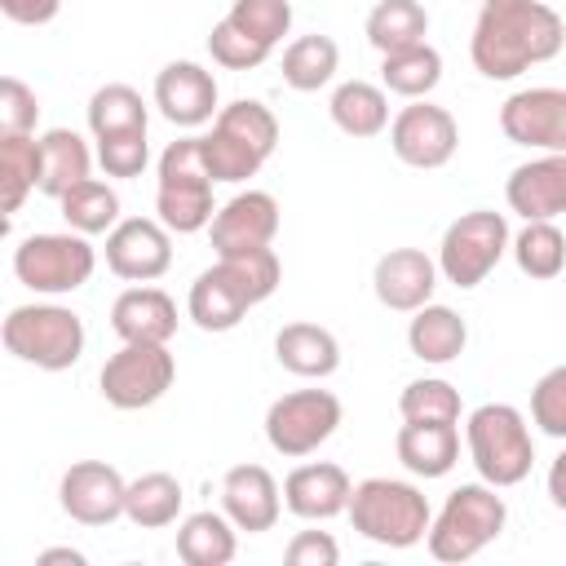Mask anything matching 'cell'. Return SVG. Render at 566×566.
<instances>
[{"label": "cell", "instance_id": "4fadbf2b", "mask_svg": "<svg viewBox=\"0 0 566 566\" xmlns=\"http://www.w3.org/2000/svg\"><path fill=\"white\" fill-rule=\"evenodd\" d=\"M389 146L407 168H442L451 164L460 146V124L447 106H433L429 97H416L389 119Z\"/></svg>", "mask_w": 566, "mask_h": 566}, {"label": "cell", "instance_id": "ab89813d", "mask_svg": "<svg viewBox=\"0 0 566 566\" xmlns=\"http://www.w3.org/2000/svg\"><path fill=\"white\" fill-rule=\"evenodd\" d=\"M208 53H212V62L226 66V71H256L274 49L261 44V40H252L248 31H239L230 18H221V22L212 27V35H208Z\"/></svg>", "mask_w": 566, "mask_h": 566}, {"label": "cell", "instance_id": "8992f818", "mask_svg": "<svg viewBox=\"0 0 566 566\" xmlns=\"http://www.w3.org/2000/svg\"><path fill=\"white\" fill-rule=\"evenodd\" d=\"M495 491L500 486H491V482H464L447 495V504L438 509V517L429 522V535H424V544L438 562H469L491 539H500L509 509H504V495H495Z\"/></svg>", "mask_w": 566, "mask_h": 566}, {"label": "cell", "instance_id": "f6af8a7d", "mask_svg": "<svg viewBox=\"0 0 566 566\" xmlns=\"http://www.w3.org/2000/svg\"><path fill=\"white\" fill-rule=\"evenodd\" d=\"M57 9H62V0H0V13L18 27H44L57 18Z\"/></svg>", "mask_w": 566, "mask_h": 566}, {"label": "cell", "instance_id": "e0dca14e", "mask_svg": "<svg viewBox=\"0 0 566 566\" xmlns=\"http://www.w3.org/2000/svg\"><path fill=\"white\" fill-rule=\"evenodd\" d=\"M217 256H234V252H256L270 248L279 234V199L270 190H239L234 199H226L208 226Z\"/></svg>", "mask_w": 566, "mask_h": 566}, {"label": "cell", "instance_id": "bcb514c9", "mask_svg": "<svg viewBox=\"0 0 566 566\" xmlns=\"http://www.w3.org/2000/svg\"><path fill=\"white\" fill-rule=\"evenodd\" d=\"M548 500H553V509L566 513V447H562V455L548 464Z\"/></svg>", "mask_w": 566, "mask_h": 566}, {"label": "cell", "instance_id": "8d00e7d4", "mask_svg": "<svg viewBox=\"0 0 566 566\" xmlns=\"http://www.w3.org/2000/svg\"><path fill=\"white\" fill-rule=\"evenodd\" d=\"M509 248L526 279H557L566 270V234L557 221H526Z\"/></svg>", "mask_w": 566, "mask_h": 566}, {"label": "cell", "instance_id": "5bb4252c", "mask_svg": "<svg viewBox=\"0 0 566 566\" xmlns=\"http://www.w3.org/2000/svg\"><path fill=\"white\" fill-rule=\"evenodd\" d=\"M57 500H62V513L71 522H80V526H111L115 517H124L128 482L106 460H75L62 473V482H57Z\"/></svg>", "mask_w": 566, "mask_h": 566}, {"label": "cell", "instance_id": "ee69618b", "mask_svg": "<svg viewBox=\"0 0 566 566\" xmlns=\"http://www.w3.org/2000/svg\"><path fill=\"white\" fill-rule=\"evenodd\" d=\"M287 566H336L340 562V544L327 531H296L283 548Z\"/></svg>", "mask_w": 566, "mask_h": 566}, {"label": "cell", "instance_id": "f1b7e54d", "mask_svg": "<svg viewBox=\"0 0 566 566\" xmlns=\"http://www.w3.org/2000/svg\"><path fill=\"white\" fill-rule=\"evenodd\" d=\"M327 111H332V124L345 137H376V133L389 128V93L380 84H367V80L336 84Z\"/></svg>", "mask_w": 566, "mask_h": 566}, {"label": "cell", "instance_id": "603a6c76", "mask_svg": "<svg viewBox=\"0 0 566 566\" xmlns=\"http://www.w3.org/2000/svg\"><path fill=\"white\" fill-rule=\"evenodd\" d=\"M111 332L119 340H155V345H168L177 336V305L164 287H128L115 296L111 305Z\"/></svg>", "mask_w": 566, "mask_h": 566}, {"label": "cell", "instance_id": "cb8c5ba5", "mask_svg": "<svg viewBox=\"0 0 566 566\" xmlns=\"http://www.w3.org/2000/svg\"><path fill=\"white\" fill-rule=\"evenodd\" d=\"M394 451L416 478H447L460 460V433L447 420H402Z\"/></svg>", "mask_w": 566, "mask_h": 566}, {"label": "cell", "instance_id": "7dc6e473", "mask_svg": "<svg viewBox=\"0 0 566 566\" xmlns=\"http://www.w3.org/2000/svg\"><path fill=\"white\" fill-rule=\"evenodd\" d=\"M53 562H71V566H84V553L80 548H44L35 557V566H53Z\"/></svg>", "mask_w": 566, "mask_h": 566}, {"label": "cell", "instance_id": "7a4b0ae2", "mask_svg": "<svg viewBox=\"0 0 566 566\" xmlns=\"http://www.w3.org/2000/svg\"><path fill=\"white\" fill-rule=\"evenodd\" d=\"M283 279V265L274 256V248H256V252H234V256H217V265H208L186 296V314L195 318L199 332H230L243 323V314L261 301L274 296Z\"/></svg>", "mask_w": 566, "mask_h": 566}, {"label": "cell", "instance_id": "9c48e42d", "mask_svg": "<svg viewBox=\"0 0 566 566\" xmlns=\"http://www.w3.org/2000/svg\"><path fill=\"white\" fill-rule=\"evenodd\" d=\"M97 270V252L88 243V234L66 230V234H27L13 248V274L22 287L40 292V296H66L75 287H84Z\"/></svg>", "mask_w": 566, "mask_h": 566}, {"label": "cell", "instance_id": "7bdbcfd3", "mask_svg": "<svg viewBox=\"0 0 566 566\" xmlns=\"http://www.w3.org/2000/svg\"><path fill=\"white\" fill-rule=\"evenodd\" d=\"M40 124V102L35 88H27L18 75L0 80V133H35Z\"/></svg>", "mask_w": 566, "mask_h": 566}, {"label": "cell", "instance_id": "277c9868", "mask_svg": "<svg viewBox=\"0 0 566 566\" xmlns=\"http://www.w3.org/2000/svg\"><path fill=\"white\" fill-rule=\"evenodd\" d=\"M279 146V119L265 102L239 97L217 111L212 133L203 137V155L212 168V181H248L261 172V164Z\"/></svg>", "mask_w": 566, "mask_h": 566}, {"label": "cell", "instance_id": "ac0fdd59", "mask_svg": "<svg viewBox=\"0 0 566 566\" xmlns=\"http://www.w3.org/2000/svg\"><path fill=\"white\" fill-rule=\"evenodd\" d=\"M509 208L522 221H557L566 212V150H544L509 172Z\"/></svg>", "mask_w": 566, "mask_h": 566}, {"label": "cell", "instance_id": "2e32d148", "mask_svg": "<svg viewBox=\"0 0 566 566\" xmlns=\"http://www.w3.org/2000/svg\"><path fill=\"white\" fill-rule=\"evenodd\" d=\"M172 230L159 217H124L106 234V270L128 283H155L172 265Z\"/></svg>", "mask_w": 566, "mask_h": 566}, {"label": "cell", "instance_id": "b9f144b4", "mask_svg": "<svg viewBox=\"0 0 566 566\" xmlns=\"http://www.w3.org/2000/svg\"><path fill=\"white\" fill-rule=\"evenodd\" d=\"M97 164L106 177H142L150 164L146 133H119V137H97Z\"/></svg>", "mask_w": 566, "mask_h": 566}, {"label": "cell", "instance_id": "83f0119b", "mask_svg": "<svg viewBox=\"0 0 566 566\" xmlns=\"http://www.w3.org/2000/svg\"><path fill=\"white\" fill-rule=\"evenodd\" d=\"M93 168V155L75 128H49L40 133V190L49 199H62L71 186H80Z\"/></svg>", "mask_w": 566, "mask_h": 566}, {"label": "cell", "instance_id": "52a82bcc", "mask_svg": "<svg viewBox=\"0 0 566 566\" xmlns=\"http://www.w3.org/2000/svg\"><path fill=\"white\" fill-rule=\"evenodd\" d=\"M469 460L482 482L491 486H517L535 464V442L526 429V416L509 402H482L469 411L464 424Z\"/></svg>", "mask_w": 566, "mask_h": 566}, {"label": "cell", "instance_id": "d4e9b609", "mask_svg": "<svg viewBox=\"0 0 566 566\" xmlns=\"http://www.w3.org/2000/svg\"><path fill=\"white\" fill-rule=\"evenodd\" d=\"M274 358L292 376L323 380L340 367V340L318 323H283L274 336Z\"/></svg>", "mask_w": 566, "mask_h": 566}, {"label": "cell", "instance_id": "e575fe53", "mask_svg": "<svg viewBox=\"0 0 566 566\" xmlns=\"http://www.w3.org/2000/svg\"><path fill=\"white\" fill-rule=\"evenodd\" d=\"M150 111L133 84H102L88 97V128L93 137H119V133H146Z\"/></svg>", "mask_w": 566, "mask_h": 566}, {"label": "cell", "instance_id": "6da1fadb", "mask_svg": "<svg viewBox=\"0 0 566 566\" xmlns=\"http://www.w3.org/2000/svg\"><path fill=\"white\" fill-rule=\"evenodd\" d=\"M566 49V22L544 0H482L469 57L486 80H517Z\"/></svg>", "mask_w": 566, "mask_h": 566}, {"label": "cell", "instance_id": "d6986e66", "mask_svg": "<svg viewBox=\"0 0 566 566\" xmlns=\"http://www.w3.org/2000/svg\"><path fill=\"white\" fill-rule=\"evenodd\" d=\"M155 106L177 128H199L217 119V75L199 62H168L155 75Z\"/></svg>", "mask_w": 566, "mask_h": 566}, {"label": "cell", "instance_id": "3957f363", "mask_svg": "<svg viewBox=\"0 0 566 566\" xmlns=\"http://www.w3.org/2000/svg\"><path fill=\"white\" fill-rule=\"evenodd\" d=\"M349 522L363 539L380 548H416L429 535V500L402 478H363L349 495Z\"/></svg>", "mask_w": 566, "mask_h": 566}, {"label": "cell", "instance_id": "7c38bea8", "mask_svg": "<svg viewBox=\"0 0 566 566\" xmlns=\"http://www.w3.org/2000/svg\"><path fill=\"white\" fill-rule=\"evenodd\" d=\"M336 429H340V398L332 389H292L274 398L265 411V442L287 460L318 451Z\"/></svg>", "mask_w": 566, "mask_h": 566}, {"label": "cell", "instance_id": "4dcf8cb0", "mask_svg": "<svg viewBox=\"0 0 566 566\" xmlns=\"http://www.w3.org/2000/svg\"><path fill=\"white\" fill-rule=\"evenodd\" d=\"M438 80H442V53L429 40L380 57V84H385V93H398L407 102L429 97L438 88Z\"/></svg>", "mask_w": 566, "mask_h": 566}, {"label": "cell", "instance_id": "484cf974", "mask_svg": "<svg viewBox=\"0 0 566 566\" xmlns=\"http://www.w3.org/2000/svg\"><path fill=\"white\" fill-rule=\"evenodd\" d=\"M407 345L420 363H433V367H447L464 354L469 345V323L451 310V305H420L407 323Z\"/></svg>", "mask_w": 566, "mask_h": 566}, {"label": "cell", "instance_id": "ba28073f", "mask_svg": "<svg viewBox=\"0 0 566 566\" xmlns=\"http://www.w3.org/2000/svg\"><path fill=\"white\" fill-rule=\"evenodd\" d=\"M4 349L40 371H66L84 354V318L66 305L35 301V305H13L4 327Z\"/></svg>", "mask_w": 566, "mask_h": 566}, {"label": "cell", "instance_id": "74e56055", "mask_svg": "<svg viewBox=\"0 0 566 566\" xmlns=\"http://www.w3.org/2000/svg\"><path fill=\"white\" fill-rule=\"evenodd\" d=\"M398 411H402V420H447V424H455L460 420V389L442 376H420L402 389Z\"/></svg>", "mask_w": 566, "mask_h": 566}, {"label": "cell", "instance_id": "d590c367", "mask_svg": "<svg viewBox=\"0 0 566 566\" xmlns=\"http://www.w3.org/2000/svg\"><path fill=\"white\" fill-rule=\"evenodd\" d=\"M57 203H62L66 226L80 230V234H111L119 226V195L106 181H97V177H84Z\"/></svg>", "mask_w": 566, "mask_h": 566}, {"label": "cell", "instance_id": "1f68e13d", "mask_svg": "<svg viewBox=\"0 0 566 566\" xmlns=\"http://www.w3.org/2000/svg\"><path fill=\"white\" fill-rule=\"evenodd\" d=\"M424 35H429V13L420 0H380L367 13V44L380 57L411 49V44H424Z\"/></svg>", "mask_w": 566, "mask_h": 566}, {"label": "cell", "instance_id": "ffe728a7", "mask_svg": "<svg viewBox=\"0 0 566 566\" xmlns=\"http://www.w3.org/2000/svg\"><path fill=\"white\" fill-rule=\"evenodd\" d=\"M438 261L424 256L420 248H389L376 270H371V287H376V301L385 310H398V314H416L420 305L433 301V287H438Z\"/></svg>", "mask_w": 566, "mask_h": 566}, {"label": "cell", "instance_id": "30bf717a", "mask_svg": "<svg viewBox=\"0 0 566 566\" xmlns=\"http://www.w3.org/2000/svg\"><path fill=\"white\" fill-rule=\"evenodd\" d=\"M513 234H509V221L504 212H491V208H473V212H460L447 230H442V243H438V270L447 283L455 287H478L486 283V274L500 265V256L509 252Z\"/></svg>", "mask_w": 566, "mask_h": 566}, {"label": "cell", "instance_id": "60d3db41", "mask_svg": "<svg viewBox=\"0 0 566 566\" xmlns=\"http://www.w3.org/2000/svg\"><path fill=\"white\" fill-rule=\"evenodd\" d=\"M531 420L548 438H566V363L548 367L531 389Z\"/></svg>", "mask_w": 566, "mask_h": 566}, {"label": "cell", "instance_id": "8fae6325", "mask_svg": "<svg viewBox=\"0 0 566 566\" xmlns=\"http://www.w3.org/2000/svg\"><path fill=\"white\" fill-rule=\"evenodd\" d=\"M177 380V358L168 354V345L155 340H124L97 371L102 398L119 411H142L155 407Z\"/></svg>", "mask_w": 566, "mask_h": 566}, {"label": "cell", "instance_id": "44dd1931", "mask_svg": "<svg viewBox=\"0 0 566 566\" xmlns=\"http://www.w3.org/2000/svg\"><path fill=\"white\" fill-rule=\"evenodd\" d=\"M349 495H354V482L332 460L296 464L283 478V509L296 513L301 522H327L336 513H349Z\"/></svg>", "mask_w": 566, "mask_h": 566}, {"label": "cell", "instance_id": "f35d334b", "mask_svg": "<svg viewBox=\"0 0 566 566\" xmlns=\"http://www.w3.org/2000/svg\"><path fill=\"white\" fill-rule=\"evenodd\" d=\"M226 18H230L239 31H248L252 40L270 44V49L292 31V4H287V0H234Z\"/></svg>", "mask_w": 566, "mask_h": 566}, {"label": "cell", "instance_id": "d6a6232c", "mask_svg": "<svg viewBox=\"0 0 566 566\" xmlns=\"http://www.w3.org/2000/svg\"><path fill=\"white\" fill-rule=\"evenodd\" d=\"M340 66V49L332 35H296L287 49H283V84L296 88V93H318L323 84H332Z\"/></svg>", "mask_w": 566, "mask_h": 566}, {"label": "cell", "instance_id": "5b68a950", "mask_svg": "<svg viewBox=\"0 0 566 566\" xmlns=\"http://www.w3.org/2000/svg\"><path fill=\"white\" fill-rule=\"evenodd\" d=\"M155 212L172 234H195L212 226L217 208H212V168L203 155V137H181L164 146Z\"/></svg>", "mask_w": 566, "mask_h": 566}, {"label": "cell", "instance_id": "7402d4cb", "mask_svg": "<svg viewBox=\"0 0 566 566\" xmlns=\"http://www.w3.org/2000/svg\"><path fill=\"white\" fill-rule=\"evenodd\" d=\"M221 509L239 531L261 535V531H274L283 513V491L265 464H234L221 478Z\"/></svg>", "mask_w": 566, "mask_h": 566}, {"label": "cell", "instance_id": "4316f807", "mask_svg": "<svg viewBox=\"0 0 566 566\" xmlns=\"http://www.w3.org/2000/svg\"><path fill=\"white\" fill-rule=\"evenodd\" d=\"M234 531L239 526L226 517V509L221 513L199 509V513L181 517V526H177V557L186 566H226L239 553V535Z\"/></svg>", "mask_w": 566, "mask_h": 566}, {"label": "cell", "instance_id": "f546056e", "mask_svg": "<svg viewBox=\"0 0 566 566\" xmlns=\"http://www.w3.org/2000/svg\"><path fill=\"white\" fill-rule=\"evenodd\" d=\"M181 500H186L181 495V482L172 473L155 469V473H142V478L128 482L124 517L133 526H142V531H164V526H172L181 517Z\"/></svg>", "mask_w": 566, "mask_h": 566}, {"label": "cell", "instance_id": "9a60e30c", "mask_svg": "<svg viewBox=\"0 0 566 566\" xmlns=\"http://www.w3.org/2000/svg\"><path fill=\"white\" fill-rule=\"evenodd\" d=\"M500 128L513 146H526L539 155L566 150V88H553V84L517 88L500 106Z\"/></svg>", "mask_w": 566, "mask_h": 566}, {"label": "cell", "instance_id": "836d02e7", "mask_svg": "<svg viewBox=\"0 0 566 566\" xmlns=\"http://www.w3.org/2000/svg\"><path fill=\"white\" fill-rule=\"evenodd\" d=\"M0 186L4 217H13L31 190H40V137L35 133H0Z\"/></svg>", "mask_w": 566, "mask_h": 566}]
</instances>
